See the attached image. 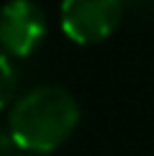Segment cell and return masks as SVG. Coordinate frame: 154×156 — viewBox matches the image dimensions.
Returning a JSON list of instances; mask_svg holds the SVG:
<instances>
[{
  "mask_svg": "<svg viewBox=\"0 0 154 156\" xmlns=\"http://www.w3.org/2000/svg\"><path fill=\"white\" fill-rule=\"evenodd\" d=\"M8 156H26V154H16V151H10V154H8Z\"/></svg>",
  "mask_w": 154,
  "mask_h": 156,
  "instance_id": "cell-6",
  "label": "cell"
},
{
  "mask_svg": "<svg viewBox=\"0 0 154 156\" xmlns=\"http://www.w3.org/2000/svg\"><path fill=\"white\" fill-rule=\"evenodd\" d=\"M123 0H62V31L75 44H100L118 28Z\"/></svg>",
  "mask_w": 154,
  "mask_h": 156,
  "instance_id": "cell-2",
  "label": "cell"
},
{
  "mask_svg": "<svg viewBox=\"0 0 154 156\" xmlns=\"http://www.w3.org/2000/svg\"><path fill=\"white\" fill-rule=\"evenodd\" d=\"M16 84H18L16 69H13L8 54L0 51V110L13 100V95H16Z\"/></svg>",
  "mask_w": 154,
  "mask_h": 156,
  "instance_id": "cell-4",
  "label": "cell"
},
{
  "mask_svg": "<svg viewBox=\"0 0 154 156\" xmlns=\"http://www.w3.org/2000/svg\"><path fill=\"white\" fill-rule=\"evenodd\" d=\"M13 146H16V144H13V138H10V133L5 131L3 126H0V156H8V154L13 151Z\"/></svg>",
  "mask_w": 154,
  "mask_h": 156,
  "instance_id": "cell-5",
  "label": "cell"
},
{
  "mask_svg": "<svg viewBox=\"0 0 154 156\" xmlns=\"http://www.w3.org/2000/svg\"><path fill=\"white\" fill-rule=\"evenodd\" d=\"M46 36V16L34 0H8L0 8V51L28 56Z\"/></svg>",
  "mask_w": 154,
  "mask_h": 156,
  "instance_id": "cell-3",
  "label": "cell"
},
{
  "mask_svg": "<svg viewBox=\"0 0 154 156\" xmlns=\"http://www.w3.org/2000/svg\"><path fill=\"white\" fill-rule=\"evenodd\" d=\"M80 123V105L64 87L44 84L26 92L13 105L8 133L16 148L49 154L59 148Z\"/></svg>",
  "mask_w": 154,
  "mask_h": 156,
  "instance_id": "cell-1",
  "label": "cell"
}]
</instances>
